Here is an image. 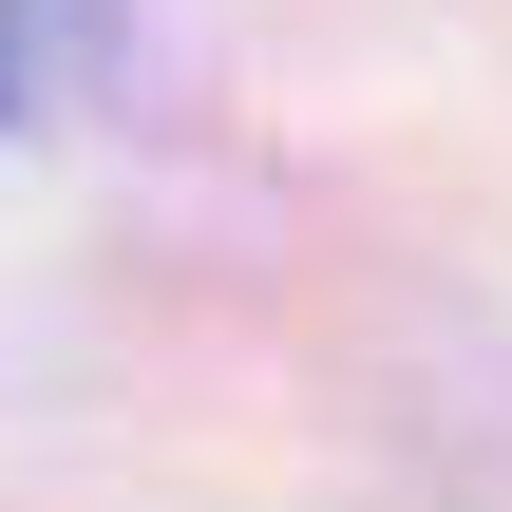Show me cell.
Listing matches in <instances>:
<instances>
[]
</instances>
